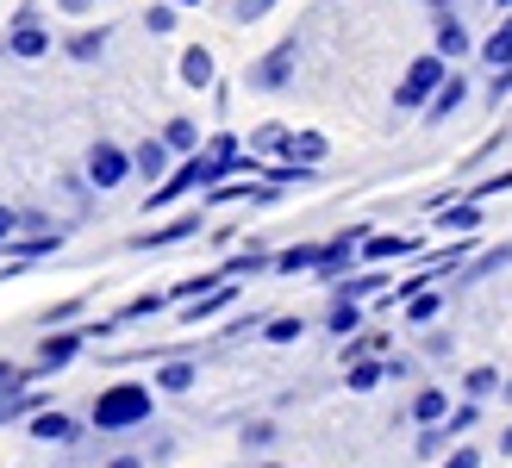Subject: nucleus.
I'll return each instance as SVG.
<instances>
[{
    "label": "nucleus",
    "mask_w": 512,
    "mask_h": 468,
    "mask_svg": "<svg viewBox=\"0 0 512 468\" xmlns=\"http://www.w3.org/2000/svg\"><path fill=\"white\" fill-rule=\"evenodd\" d=\"M69 250V231L63 225H38V231H13V244H7V256L13 263H38V256H63Z\"/></svg>",
    "instance_id": "9b49d317"
},
{
    "label": "nucleus",
    "mask_w": 512,
    "mask_h": 468,
    "mask_svg": "<svg viewBox=\"0 0 512 468\" xmlns=\"http://www.w3.org/2000/svg\"><path fill=\"white\" fill-rule=\"evenodd\" d=\"M444 306H450V300H444V281H431L425 294H413V300L400 306V325H406V331H425V325L444 319Z\"/></svg>",
    "instance_id": "aec40b11"
},
{
    "label": "nucleus",
    "mask_w": 512,
    "mask_h": 468,
    "mask_svg": "<svg viewBox=\"0 0 512 468\" xmlns=\"http://www.w3.org/2000/svg\"><path fill=\"white\" fill-rule=\"evenodd\" d=\"M207 231H213V206L200 200V206H188V213L163 219L157 231H138V238H125V250H132V256H150V250H175V244H188V238H207Z\"/></svg>",
    "instance_id": "7ed1b4c3"
},
{
    "label": "nucleus",
    "mask_w": 512,
    "mask_h": 468,
    "mask_svg": "<svg viewBox=\"0 0 512 468\" xmlns=\"http://www.w3.org/2000/svg\"><path fill=\"white\" fill-rule=\"evenodd\" d=\"M88 344H94V319H82V325H50V331H44V344H38V356H32V381L63 375Z\"/></svg>",
    "instance_id": "20e7f679"
},
{
    "label": "nucleus",
    "mask_w": 512,
    "mask_h": 468,
    "mask_svg": "<svg viewBox=\"0 0 512 468\" xmlns=\"http://www.w3.org/2000/svg\"><path fill=\"white\" fill-rule=\"evenodd\" d=\"M0 50H7V57H19V63H38V57H50V25H44V13H38V7H19V19L7 25V38H0Z\"/></svg>",
    "instance_id": "0eeeda50"
},
{
    "label": "nucleus",
    "mask_w": 512,
    "mask_h": 468,
    "mask_svg": "<svg viewBox=\"0 0 512 468\" xmlns=\"http://www.w3.org/2000/svg\"><path fill=\"white\" fill-rule=\"evenodd\" d=\"M256 468H300V462H256Z\"/></svg>",
    "instance_id": "6e6d98bb"
},
{
    "label": "nucleus",
    "mask_w": 512,
    "mask_h": 468,
    "mask_svg": "<svg viewBox=\"0 0 512 468\" xmlns=\"http://www.w3.org/2000/svg\"><path fill=\"white\" fill-rule=\"evenodd\" d=\"M150 381H157V394H194L200 356H194V350H175V356H163L157 369H150Z\"/></svg>",
    "instance_id": "dca6fc26"
},
{
    "label": "nucleus",
    "mask_w": 512,
    "mask_h": 468,
    "mask_svg": "<svg viewBox=\"0 0 512 468\" xmlns=\"http://www.w3.org/2000/svg\"><path fill=\"white\" fill-rule=\"evenodd\" d=\"M469 194H475V200H494V194H512V169H500V175H488V181H469Z\"/></svg>",
    "instance_id": "37998d69"
},
{
    "label": "nucleus",
    "mask_w": 512,
    "mask_h": 468,
    "mask_svg": "<svg viewBox=\"0 0 512 468\" xmlns=\"http://www.w3.org/2000/svg\"><path fill=\"white\" fill-rule=\"evenodd\" d=\"M169 306H175L169 288H163V294H132V300L113 312V319H119V325H138V319H157V312H169Z\"/></svg>",
    "instance_id": "7c9ffc66"
},
{
    "label": "nucleus",
    "mask_w": 512,
    "mask_h": 468,
    "mask_svg": "<svg viewBox=\"0 0 512 468\" xmlns=\"http://www.w3.org/2000/svg\"><path fill=\"white\" fill-rule=\"evenodd\" d=\"M225 275H232V281H244V275H275V250L263 238H250L244 250L225 256Z\"/></svg>",
    "instance_id": "4be33fe9"
},
{
    "label": "nucleus",
    "mask_w": 512,
    "mask_h": 468,
    "mask_svg": "<svg viewBox=\"0 0 512 468\" xmlns=\"http://www.w3.org/2000/svg\"><path fill=\"white\" fill-rule=\"evenodd\" d=\"M506 263H512V244H494V250H475V256H469V263L456 269L450 281H456V288H475V281H488V275H500Z\"/></svg>",
    "instance_id": "412c9836"
},
{
    "label": "nucleus",
    "mask_w": 512,
    "mask_h": 468,
    "mask_svg": "<svg viewBox=\"0 0 512 468\" xmlns=\"http://www.w3.org/2000/svg\"><path fill=\"white\" fill-rule=\"evenodd\" d=\"M244 144L256 156H269V163H294V125L288 119H263V125H250Z\"/></svg>",
    "instance_id": "4468645a"
},
{
    "label": "nucleus",
    "mask_w": 512,
    "mask_h": 468,
    "mask_svg": "<svg viewBox=\"0 0 512 468\" xmlns=\"http://www.w3.org/2000/svg\"><path fill=\"white\" fill-rule=\"evenodd\" d=\"M481 100H488L494 113H500V100H512V63H506V69H494V82L481 88Z\"/></svg>",
    "instance_id": "79ce46f5"
},
{
    "label": "nucleus",
    "mask_w": 512,
    "mask_h": 468,
    "mask_svg": "<svg viewBox=\"0 0 512 468\" xmlns=\"http://www.w3.org/2000/svg\"><path fill=\"white\" fill-rule=\"evenodd\" d=\"M481 225H488V200H475V194L431 206V231H481Z\"/></svg>",
    "instance_id": "ddd939ff"
},
{
    "label": "nucleus",
    "mask_w": 512,
    "mask_h": 468,
    "mask_svg": "<svg viewBox=\"0 0 512 468\" xmlns=\"http://www.w3.org/2000/svg\"><path fill=\"white\" fill-rule=\"evenodd\" d=\"M394 288V275H388V263H363V269H350L344 281H331V294H344V300H381V294H388Z\"/></svg>",
    "instance_id": "2eb2a0df"
},
{
    "label": "nucleus",
    "mask_w": 512,
    "mask_h": 468,
    "mask_svg": "<svg viewBox=\"0 0 512 468\" xmlns=\"http://www.w3.org/2000/svg\"><path fill=\"white\" fill-rule=\"evenodd\" d=\"M238 306V281H219V288H207V294H194V300H182L175 312H182V325L188 331H200V325H213V319H225V312Z\"/></svg>",
    "instance_id": "6e6552de"
},
{
    "label": "nucleus",
    "mask_w": 512,
    "mask_h": 468,
    "mask_svg": "<svg viewBox=\"0 0 512 468\" xmlns=\"http://www.w3.org/2000/svg\"><path fill=\"white\" fill-rule=\"evenodd\" d=\"M13 231H19V206H0V256H7V244H13Z\"/></svg>",
    "instance_id": "de8ad7c7"
},
{
    "label": "nucleus",
    "mask_w": 512,
    "mask_h": 468,
    "mask_svg": "<svg viewBox=\"0 0 512 468\" xmlns=\"http://www.w3.org/2000/svg\"><path fill=\"white\" fill-rule=\"evenodd\" d=\"M419 7H431V13H444V7H456V0H419Z\"/></svg>",
    "instance_id": "864d4df0"
},
{
    "label": "nucleus",
    "mask_w": 512,
    "mask_h": 468,
    "mask_svg": "<svg viewBox=\"0 0 512 468\" xmlns=\"http://www.w3.org/2000/svg\"><path fill=\"white\" fill-rule=\"evenodd\" d=\"M107 468H144V456H113Z\"/></svg>",
    "instance_id": "3c124183"
},
{
    "label": "nucleus",
    "mask_w": 512,
    "mask_h": 468,
    "mask_svg": "<svg viewBox=\"0 0 512 468\" xmlns=\"http://www.w3.org/2000/svg\"><path fill=\"white\" fill-rule=\"evenodd\" d=\"M500 400H506V406H512V375H506V387H500Z\"/></svg>",
    "instance_id": "5fc2aeb1"
},
{
    "label": "nucleus",
    "mask_w": 512,
    "mask_h": 468,
    "mask_svg": "<svg viewBox=\"0 0 512 468\" xmlns=\"http://www.w3.org/2000/svg\"><path fill=\"white\" fill-rule=\"evenodd\" d=\"M494 7H500V13H512V0H494Z\"/></svg>",
    "instance_id": "4d7b16f0"
},
{
    "label": "nucleus",
    "mask_w": 512,
    "mask_h": 468,
    "mask_svg": "<svg viewBox=\"0 0 512 468\" xmlns=\"http://www.w3.org/2000/svg\"><path fill=\"white\" fill-rule=\"evenodd\" d=\"M175 13H182L175 0H157V7L144 13V32H150V38H169V32H175Z\"/></svg>",
    "instance_id": "4c0bfd02"
},
{
    "label": "nucleus",
    "mask_w": 512,
    "mask_h": 468,
    "mask_svg": "<svg viewBox=\"0 0 512 468\" xmlns=\"http://www.w3.org/2000/svg\"><path fill=\"white\" fill-rule=\"evenodd\" d=\"M500 456H506V462H512V425H506V431H500Z\"/></svg>",
    "instance_id": "603ef678"
},
{
    "label": "nucleus",
    "mask_w": 512,
    "mask_h": 468,
    "mask_svg": "<svg viewBox=\"0 0 512 468\" xmlns=\"http://www.w3.org/2000/svg\"><path fill=\"white\" fill-rule=\"evenodd\" d=\"M275 437H281L275 419H250V425L238 431V450H244V456H269V450H275Z\"/></svg>",
    "instance_id": "2f4dec72"
},
{
    "label": "nucleus",
    "mask_w": 512,
    "mask_h": 468,
    "mask_svg": "<svg viewBox=\"0 0 512 468\" xmlns=\"http://www.w3.org/2000/svg\"><path fill=\"white\" fill-rule=\"evenodd\" d=\"M475 425H481V400L463 394V406H450V431H456V437H469Z\"/></svg>",
    "instance_id": "58836bf2"
},
{
    "label": "nucleus",
    "mask_w": 512,
    "mask_h": 468,
    "mask_svg": "<svg viewBox=\"0 0 512 468\" xmlns=\"http://www.w3.org/2000/svg\"><path fill=\"white\" fill-rule=\"evenodd\" d=\"M157 419V381H107L88 406V425L100 437H125V431H144Z\"/></svg>",
    "instance_id": "f257e3e1"
},
{
    "label": "nucleus",
    "mask_w": 512,
    "mask_h": 468,
    "mask_svg": "<svg viewBox=\"0 0 512 468\" xmlns=\"http://www.w3.org/2000/svg\"><path fill=\"white\" fill-rule=\"evenodd\" d=\"M44 412V394L38 387H13V394H0V431L19 425V419H38Z\"/></svg>",
    "instance_id": "cd10ccee"
},
{
    "label": "nucleus",
    "mask_w": 512,
    "mask_h": 468,
    "mask_svg": "<svg viewBox=\"0 0 512 468\" xmlns=\"http://www.w3.org/2000/svg\"><path fill=\"white\" fill-rule=\"evenodd\" d=\"M300 75V38H281L275 50H263L250 69H244V88L250 94H281Z\"/></svg>",
    "instance_id": "39448f33"
},
{
    "label": "nucleus",
    "mask_w": 512,
    "mask_h": 468,
    "mask_svg": "<svg viewBox=\"0 0 512 468\" xmlns=\"http://www.w3.org/2000/svg\"><path fill=\"white\" fill-rule=\"evenodd\" d=\"M463 107H469V75H456V69H450V75H444V88L431 94V107H425L419 119H425V125H444L450 113H463Z\"/></svg>",
    "instance_id": "6ab92c4d"
},
{
    "label": "nucleus",
    "mask_w": 512,
    "mask_h": 468,
    "mask_svg": "<svg viewBox=\"0 0 512 468\" xmlns=\"http://www.w3.org/2000/svg\"><path fill=\"white\" fill-rule=\"evenodd\" d=\"M431 50H438V57H450V63H463L469 50H481V44L469 38V25H463V13H456V7H444L438 19H431Z\"/></svg>",
    "instance_id": "f8f14e48"
},
{
    "label": "nucleus",
    "mask_w": 512,
    "mask_h": 468,
    "mask_svg": "<svg viewBox=\"0 0 512 468\" xmlns=\"http://www.w3.org/2000/svg\"><path fill=\"white\" fill-rule=\"evenodd\" d=\"M481 462H488V456H481V450L469 444V437H463V444H456V450H450V456H444L438 468H481Z\"/></svg>",
    "instance_id": "49530a36"
},
{
    "label": "nucleus",
    "mask_w": 512,
    "mask_h": 468,
    "mask_svg": "<svg viewBox=\"0 0 512 468\" xmlns=\"http://www.w3.org/2000/svg\"><path fill=\"white\" fill-rule=\"evenodd\" d=\"M163 144H169L175 156H194L200 144H207V132H200V119H188V113H175V119H163Z\"/></svg>",
    "instance_id": "c85d7f7f"
},
{
    "label": "nucleus",
    "mask_w": 512,
    "mask_h": 468,
    "mask_svg": "<svg viewBox=\"0 0 512 468\" xmlns=\"http://www.w3.org/2000/svg\"><path fill=\"white\" fill-rule=\"evenodd\" d=\"M13 387H32V369H25V362H7V356H0V394H13Z\"/></svg>",
    "instance_id": "a18cd8bd"
},
{
    "label": "nucleus",
    "mask_w": 512,
    "mask_h": 468,
    "mask_svg": "<svg viewBox=\"0 0 512 468\" xmlns=\"http://www.w3.org/2000/svg\"><path fill=\"white\" fill-rule=\"evenodd\" d=\"M25 425H32V444H50V450H75V444H82V431H88L75 412H57V406H44L38 419H25Z\"/></svg>",
    "instance_id": "9d476101"
},
{
    "label": "nucleus",
    "mask_w": 512,
    "mask_h": 468,
    "mask_svg": "<svg viewBox=\"0 0 512 468\" xmlns=\"http://www.w3.org/2000/svg\"><path fill=\"white\" fill-rule=\"evenodd\" d=\"M456 444H463V437L450 431V419H438V425H419V437H413V456H419V462H444Z\"/></svg>",
    "instance_id": "393cba45"
},
{
    "label": "nucleus",
    "mask_w": 512,
    "mask_h": 468,
    "mask_svg": "<svg viewBox=\"0 0 512 468\" xmlns=\"http://www.w3.org/2000/svg\"><path fill=\"white\" fill-rule=\"evenodd\" d=\"M175 7H200V0H175Z\"/></svg>",
    "instance_id": "13d9d810"
},
{
    "label": "nucleus",
    "mask_w": 512,
    "mask_h": 468,
    "mask_svg": "<svg viewBox=\"0 0 512 468\" xmlns=\"http://www.w3.org/2000/svg\"><path fill=\"white\" fill-rule=\"evenodd\" d=\"M413 375H419L413 356H388V381H413Z\"/></svg>",
    "instance_id": "09e8293b"
},
{
    "label": "nucleus",
    "mask_w": 512,
    "mask_h": 468,
    "mask_svg": "<svg viewBox=\"0 0 512 468\" xmlns=\"http://www.w3.org/2000/svg\"><path fill=\"white\" fill-rule=\"evenodd\" d=\"M100 0H57V13H69V19H82V13H94Z\"/></svg>",
    "instance_id": "8fccbe9b"
},
{
    "label": "nucleus",
    "mask_w": 512,
    "mask_h": 468,
    "mask_svg": "<svg viewBox=\"0 0 512 468\" xmlns=\"http://www.w3.org/2000/svg\"><path fill=\"white\" fill-rule=\"evenodd\" d=\"M425 356H431V362H450V356H456V331H444V325L425 331Z\"/></svg>",
    "instance_id": "a19ab883"
},
{
    "label": "nucleus",
    "mask_w": 512,
    "mask_h": 468,
    "mask_svg": "<svg viewBox=\"0 0 512 468\" xmlns=\"http://www.w3.org/2000/svg\"><path fill=\"white\" fill-rule=\"evenodd\" d=\"M82 319H88V294H75V300H57V306L44 312V331L50 325H82Z\"/></svg>",
    "instance_id": "e433bc0d"
},
{
    "label": "nucleus",
    "mask_w": 512,
    "mask_h": 468,
    "mask_svg": "<svg viewBox=\"0 0 512 468\" xmlns=\"http://www.w3.org/2000/svg\"><path fill=\"white\" fill-rule=\"evenodd\" d=\"M132 163H138V175H144V181H163L175 163H182V156H175V150L163 144V132H157V138H144V144L132 150Z\"/></svg>",
    "instance_id": "5701e85b"
},
{
    "label": "nucleus",
    "mask_w": 512,
    "mask_h": 468,
    "mask_svg": "<svg viewBox=\"0 0 512 468\" xmlns=\"http://www.w3.org/2000/svg\"><path fill=\"white\" fill-rule=\"evenodd\" d=\"M406 419H413V425H438V419H450V394H444L438 381H425L419 394L406 400Z\"/></svg>",
    "instance_id": "b1692460"
},
{
    "label": "nucleus",
    "mask_w": 512,
    "mask_h": 468,
    "mask_svg": "<svg viewBox=\"0 0 512 468\" xmlns=\"http://www.w3.org/2000/svg\"><path fill=\"white\" fill-rule=\"evenodd\" d=\"M450 69H456V63L438 57V50L413 57V63H406V75L394 82V113H425V107H431V94L444 88V75H450Z\"/></svg>",
    "instance_id": "f03ea898"
},
{
    "label": "nucleus",
    "mask_w": 512,
    "mask_h": 468,
    "mask_svg": "<svg viewBox=\"0 0 512 468\" xmlns=\"http://www.w3.org/2000/svg\"><path fill=\"white\" fill-rule=\"evenodd\" d=\"M481 63H488V69H506L512 63V13H500V32L481 38Z\"/></svg>",
    "instance_id": "473e14b6"
},
{
    "label": "nucleus",
    "mask_w": 512,
    "mask_h": 468,
    "mask_svg": "<svg viewBox=\"0 0 512 468\" xmlns=\"http://www.w3.org/2000/svg\"><path fill=\"white\" fill-rule=\"evenodd\" d=\"M82 175H88V188H94V194H113L119 181H132V175H138V163H132V150H125V144L94 138L88 156H82Z\"/></svg>",
    "instance_id": "423d86ee"
},
{
    "label": "nucleus",
    "mask_w": 512,
    "mask_h": 468,
    "mask_svg": "<svg viewBox=\"0 0 512 468\" xmlns=\"http://www.w3.org/2000/svg\"><path fill=\"white\" fill-rule=\"evenodd\" d=\"M381 381H388V356H356V362H344V387H350V394H375Z\"/></svg>",
    "instance_id": "bb28decb"
},
{
    "label": "nucleus",
    "mask_w": 512,
    "mask_h": 468,
    "mask_svg": "<svg viewBox=\"0 0 512 468\" xmlns=\"http://www.w3.org/2000/svg\"><path fill=\"white\" fill-rule=\"evenodd\" d=\"M413 256H425L419 231H369L363 238V263H413Z\"/></svg>",
    "instance_id": "1a4fd4ad"
},
{
    "label": "nucleus",
    "mask_w": 512,
    "mask_h": 468,
    "mask_svg": "<svg viewBox=\"0 0 512 468\" xmlns=\"http://www.w3.org/2000/svg\"><path fill=\"white\" fill-rule=\"evenodd\" d=\"M319 256H325V238L288 244V250H275V275H313V269H319Z\"/></svg>",
    "instance_id": "a878e982"
},
{
    "label": "nucleus",
    "mask_w": 512,
    "mask_h": 468,
    "mask_svg": "<svg viewBox=\"0 0 512 468\" xmlns=\"http://www.w3.org/2000/svg\"><path fill=\"white\" fill-rule=\"evenodd\" d=\"M306 337V319L300 312H275V319L263 325V344H300Z\"/></svg>",
    "instance_id": "72a5a7b5"
},
{
    "label": "nucleus",
    "mask_w": 512,
    "mask_h": 468,
    "mask_svg": "<svg viewBox=\"0 0 512 468\" xmlns=\"http://www.w3.org/2000/svg\"><path fill=\"white\" fill-rule=\"evenodd\" d=\"M269 319L263 312H232V319H225V344H238V337H250V331H263Z\"/></svg>",
    "instance_id": "ea45409f"
},
{
    "label": "nucleus",
    "mask_w": 512,
    "mask_h": 468,
    "mask_svg": "<svg viewBox=\"0 0 512 468\" xmlns=\"http://www.w3.org/2000/svg\"><path fill=\"white\" fill-rule=\"evenodd\" d=\"M500 387H506V381H500V369H488V362H481V369H469V375H463V394H469V400H494Z\"/></svg>",
    "instance_id": "f704fd0d"
},
{
    "label": "nucleus",
    "mask_w": 512,
    "mask_h": 468,
    "mask_svg": "<svg viewBox=\"0 0 512 468\" xmlns=\"http://www.w3.org/2000/svg\"><path fill=\"white\" fill-rule=\"evenodd\" d=\"M107 50H113V32H107V25H75V32L63 38V57H69V63H100Z\"/></svg>",
    "instance_id": "a211bd4d"
},
{
    "label": "nucleus",
    "mask_w": 512,
    "mask_h": 468,
    "mask_svg": "<svg viewBox=\"0 0 512 468\" xmlns=\"http://www.w3.org/2000/svg\"><path fill=\"white\" fill-rule=\"evenodd\" d=\"M325 156H331V138L325 132H294V163H319L325 169Z\"/></svg>",
    "instance_id": "c9c22d12"
},
{
    "label": "nucleus",
    "mask_w": 512,
    "mask_h": 468,
    "mask_svg": "<svg viewBox=\"0 0 512 468\" xmlns=\"http://www.w3.org/2000/svg\"><path fill=\"white\" fill-rule=\"evenodd\" d=\"M325 331L338 337V344H344V337H356V331H363V300H344V294H331V312H325Z\"/></svg>",
    "instance_id": "c756f323"
},
{
    "label": "nucleus",
    "mask_w": 512,
    "mask_h": 468,
    "mask_svg": "<svg viewBox=\"0 0 512 468\" xmlns=\"http://www.w3.org/2000/svg\"><path fill=\"white\" fill-rule=\"evenodd\" d=\"M175 75H182V88H188V94H207V88L219 82V63H213V50H207V44H188L182 57H175Z\"/></svg>",
    "instance_id": "f3484780"
},
{
    "label": "nucleus",
    "mask_w": 512,
    "mask_h": 468,
    "mask_svg": "<svg viewBox=\"0 0 512 468\" xmlns=\"http://www.w3.org/2000/svg\"><path fill=\"white\" fill-rule=\"evenodd\" d=\"M275 13V0H232V19L238 25H256V19H269Z\"/></svg>",
    "instance_id": "c03bdc74"
}]
</instances>
